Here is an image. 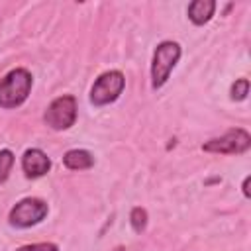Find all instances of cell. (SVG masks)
<instances>
[{
	"label": "cell",
	"mask_w": 251,
	"mask_h": 251,
	"mask_svg": "<svg viewBox=\"0 0 251 251\" xmlns=\"http://www.w3.org/2000/svg\"><path fill=\"white\" fill-rule=\"evenodd\" d=\"M251 147V135L241 129H229L222 137H214L202 145V151L206 153H220V155H241Z\"/></svg>",
	"instance_id": "6"
},
{
	"label": "cell",
	"mask_w": 251,
	"mask_h": 251,
	"mask_svg": "<svg viewBox=\"0 0 251 251\" xmlns=\"http://www.w3.org/2000/svg\"><path fill=\"white\" fill-rule=\"evenodd\" d=\"M216 12V2L214 0H194L188 4V20L194 24V25H204L212 20Z\"/></svg>",
	"instance_id": "8"
},
{
	"label": "cell",
	"mask_w": 251,
	"mask_h": 251,
	"mask_svg": "<svg viewBox=\"0 0 251 251\" xmlns=\"http://www.w3.org/2000/svg\"><path fill=\"white\" fill-rule=\"evenodd\" d=\"M14 153L10 149H2L0 151V184H4L12 173V167H14Z\"/></svg>",
	"instance_id": "11"
},
{
	"label": "cell",
	"mask_w": 251,
	"mask_h": 251,
	"mask_svg": "<svg viewBox=\"0 0 251 251\" xmlns=\"http://www.w3.org/2000/svg\"><path fill=\"white\" fill-rule=\"evenodd\" d=\"M63 165L69 171H86L94 165V157L86 149H71L63 155Z\"/></svg>",
	"instance_id": "9"
},
{
	"label": "cell",
	"mask_w": 251,
	"mask_h": 251,
	"mask_svg": "<svg viewBox=\"0 0 251 251\" xmlns=\"http://www.w3.org/2000/svg\"><path fill=\"white\" fill-rule=\"evenodd\" d=\"M116 251H124V247H118V249H116Z\"/></svg>",
	"instance_id": "15"
},
{
	"label": "cell",
	"mask_w": 251,
	"mask_h": 251,
	"mask_svg": "<svg viewBox=\"0 0 251 251\" xmlns=\"http://www.w3.org/2000/svg\"><path fill=\"white\" fill-rule=\"evenodd\" d=\"M249 182H251V176H245V178H243V186H241L245 198H249Z\"/></svg>",
	"instance_id": "14"
},
{
	"label": "cell",
	"mask_w": 251,
	"mask_h": 251,
	"mask_svg": "<svg viewBox=\"0 0 251 251\" xmlns=\"http://www.w3.org/2000/svg\"><path fill=\"white\" fill-rule=\"evenodd\" d=\"M51 169V159L37 147L25 149L22 155V171L25 173L27 178H39L47 175Z\"/></svg>",
	"instance_id": "7"
},
{
	"label": "cell",
	"mask_w": 251,
	"mask_h": 251,
	"mask_svg": "<svg viewBox=\"0 0 251 251\" xmlns=\"http://www.w3.org/2000/svg\"><path fill=\"white\" fill-rule=\"evenodd\" d=\"M16 251H59V247L51 241H43V243H29V245H22Z\"/></svg>",
	"instance_id": "13"
},
{
	"label": "cell",
	"mask_w": 251,
	"mask_h": 251,
	"mask_svg": "<svg viewBox=\"0 0 251 251\" xmlns=\"http://www.w3.org/2000/svg\"><path fill=\"white\" fill-rule=\"evenodd\" d=\"M124 86H126V78L120 71L102 73L90 88V104L108 106V104L116 102L120 98V94L124 92Z\"/></svg>",
	"instance_id": "4"
},
{
	"label": "cell",
	"mask_w": 251,
	"mask_h": 251,
	"mask_svg": "<svg viewBox=\"0 0 251 251\" xmlns=\"http://www.w3.org/2000/svg\"><path fill=\"white\" fill-rule=\"evenodd\" d=\"M229 94H231V100H235V102L245 100L247 94H249V80H247V78H237V80L231 84Z\"/></svg>",
	"instance_id": "12"
},
{
	"label": "cell",
	"mask_w": 251,
	"mask_h": 251,
	"mask_svg": "<svg viewBox=\"0 0 251 251\" xmlns=\"http://www.w3.org/2000/svg\"><path fill=\"white\" fill-rule=\"evenodd\" d=\"M180 59V45L176 41H161L153 51L151 61V86L161 88Z\"/></svg>",
	"instance_id": "2"
},
{
	"label": "cell",
	"mask_w": 251,
	"mask_h": 251,
	"mask_svg": "<svg viewBox=\"0 0 251 251\" xmlns=\"http://www.w3.org/2000/svg\"><path fill=\"white\" fill-rule=\"evenodd\" d=\"M129 224H131V227H133L135 233H143L145 227H147V210L141 208V206L131 208V212H129Z\"/></svg>",
	"instance_id": "10"
},
{
	"label": "cell",
	"mask_w": 251,
	"mask_h": 251,
	"mask_svg": "<svg viewBox=\"0 0 251 251\" xmlns=\"http://www.w3.org/2000/svg\"><path fill=\"white\" fill-rule=\"evenodd\" d=\"M43 120L55 131L69 129L76 122V98L71 96V94H65V96L55 98L47 106V110L43 114Z\"/></svg>",
	"instance_id": "5"
},
{
	"label": "cell",
	"mask_w": 251,
	"mask_h": 251,
	"mask_svg": "<svg viewBox=\"0 0 251 251\" xmlns=\"http://www.w3.org/2000/svg\"><path fill=\"white\" fill-rule=\"evenodd\" d=\"M33 76L25 69H12L0 78V108L12 110L22 106L31 90Z\"/></svg>",
	"instance_id": "1"
},
{
	"label": "cell",
	"mask_w": 251,
	"mask_h": 251,
	"mask_svg": "<svg viewBox=\"0 0 251 251\" xmlns=\"http://www.w3.org/2000/svg\"><path fill=\"white\" fill-rule=\"evenodd\" d=\"M47 212H49V206L45 200L29 196V198H22L20 202H16V206L8 214V222L14 227L25 229V227H31L43 222Z\"/></svg>",
	"instance_id": "3"
}]
</instances>
